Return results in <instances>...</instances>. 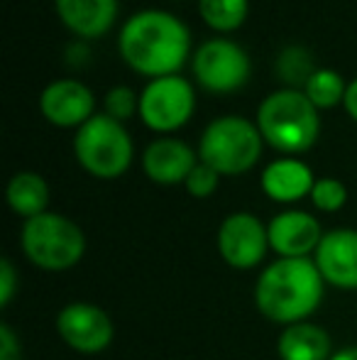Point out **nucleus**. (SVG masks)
Returning a JSON list of instances; mask_svg holds the SVG:
<instances>
[{
	"label": "nucleus",
	"instance_id": "6",
	"mask_svg": "<svg viewBox=\"0 0 357 360\" xmlns=\"http://www.w3.org/2000/svg\"><path fill=\"white\" fill-rule=\"evenodd\" d=\"M74 152L88 174L98 179H115L128 172L133 162V140L120 120L108 113H98L79 128Z\"/></svg>",
	"mask_w": 357,
	"mask_h": 360
},
{
	"label": "nucleus",
	"instance_id": "18",
	"mask_svg": "<svg viewBox=\"0 0 357 360\" xmlns=\"http://www.w3.org/2000/svg\"><path fill=\"white\" fill-rule=\"evenodd\" d=\"M8 204L10 209L22 218H34L47 211L49 186L34 172H20L8 184Z\"/></svg>",
	"mask_w": 357,
	"mask_h": 360
},
{
	"label": "nucleus",
	"instance_id": "27",
	"mask_svg": "<svg viewBox=\"0 0 357 360\" xmlns=\"http://www.w3.org/2000/svg\"><path fill=\"white\" fill-rule=\"evenodd\" d=\"M330 360H357V346H348V348H340V351L333 353Z\"/></svg>",
	"mask_w": 357,
	"mask_h": 360
},
{
	"label": "nucleus",
	"instance_id": "20",
	"mask_svg": "<svg viewBox=\"0 0 357 360\" xmlns=\"http://www.w3.org/2000/svg\"><path fill=\"white\" fill-rule=\"evenodd\" d=\"M248 0H198V10L203 20L213 30H235L248 18Z\"/></svg>",
	"mask_w": 357,
	"mask_h": 360
},
{
	"label": "nucleus",
	"instance_id": "5",
	"mask_svg": "<svg viewBox=\"0 0 357 360\" xmlns=\"http://www.w3.org/2000/svg\"><path fill=\"white\" fill-rule=\"evenodd\" d=\"M262 133L240 115L215 118L203 130L198 143V157L218 174H243L252 169L262 155Z\"/></svg>",
	"mask_w": 357,
	"mask_h": 360
},
{
	"label": "nucleus",
	"instance_id": "25",
	"mask_svg": "<svg viewBox=\"0 0 357 360\" xmlns=\"http://www.w3.org/2000/svg\"><path fill=\"white\" fill-rule=\"evenodd\" d=\"M20 356H22V348H20L18 336L8 323H3L0 326V360H20Z\"/></svg>",
	"mask_w": 357,
	"mask_h": 360
},
{
	"label": "nucleus",
	"instance_id": "14",
	"mask_svg": "<svg viewBox=\"0 0 357 360\" xmlns=\"http://www.w3.org/2000/svg\"><path fill=\"white\" fill-rule=\"evenodd\" d=\"M196 165H198V162H196V152L191 150L184 140H177V138L154 140L142 155L144 174L152 181L164 184V186L186 181Z\"/></svg>",
	"mask_w": 357,
	"mask_h": 360
},
{
	"label": "nucleus",
	"instance_id": "3",
	"mask_svg": "<svg viewBox=\"0 0 357 360\" xmlns=\"http://www.w3.org/2000/svg\"><path fill=\"white\" fill-rule=\"evenodd\" d=\"M257 128L262 138L279 152L296 155L316 143L321 120L309 96L294 89L274 91L260 103Z\"/></svg>",
	"mask_w": 357,
	"mask_h": 360
},
{
	"label": "nucleus",
	"instance_id": "26",
	"mask_svg": "<svg viewBox=\"0 0 357 360\" xmlns=\"http://www.w3.org/2000/svg\"><path fill=\"white\" fill-rule=\"evenodd\" d=\"M343 101H345V108H348V113L357 120V79H353V84H348Z\"/></svg>",
	"mask_w": 357,
	"mask_h": 360
},
{
	"label": "nucleus",
	"instance_id": "16",
	"mask_svg": "<svg viewBox=\"0 0 357 360\" xmlns=\"http://www.w3.org/2000/svg\"><path fill=\"white\" fill-rule=\"evenodd\" d=\"M57 13L81 37H100L115 22L118 0H57Z\"/></svg>",
	"mask_w": 357,
	"mask_h": 360
},
{
	"label": "nucleus",
	"instance_id": "13",
	"mask_svg": "<svg viewBox=\"0 0 357 360\" xmlns=\"http://www.w3.org/2000/svg\"><path fill=\"white\" fill-rule=\"evenodd\" d=\"M93 94L88 86H83L76 79H59L49 84L39 96V108L44 118L52 120L54 125L72 128V125H83L93 118Z\"/></svg>",
	"mask_w": 357,
	"mask_h": 360
},
{
	"label": "nucleus",
	"instance_id": "8",
	"mask_svg": "<svg viewBox=\"0 0 357 360\" xmlns=\"http://www.w3.org/2000/svg\"><path fill=\"white\" fill-rule=\"evenodd\" d=\"M194 74L203 89L213 94H230L250 79V57L230 39H208L196 49Z\"/></svg>",
	"mask_w": 357,
	"mask_h": 360
},
{
	"label": "nucleus",
	"instance_id": "17",
	"mask_svg": "<svg viewBox=\"0 0 357 360\" xmlns=\"http://www.w3.org/2000/svg\"><path fill=\"white\" fill-rule=\"evenodd\" d=\"M276 353L281 360H330L333 358V341L323 326L311 321H299L284 326Z\"/></svg>",
	"mask_w": 357,
	"mask_h": 360
},
{
	"label": "nucleus",
	"instance_id": "2",
	"mask_svg": "<svg viewBox=\"0 0 357 360\" xmlns=\"http://www.w3.org/2000/svg\"><path fill=\"white\" fill-rule=\"evenodd\" d=\"M325 280L314 257H279L262 270L255 285V304L267 321L291 326L306 321L323 302Z\"/></svg>",
	"mask_w": 357,
	"mask_h": 360
},
{
	"label": "nucleus",
	"instance_id": "15",
	"mask_svg": "<svg viewBox=\"0 0 357 360\" xmlns=\"http://www.w3.org/2000/svg\"><path fill=\"white\" fill-rule=\"evenodd\" d=\"M316 179L309 165L294 157H281L267 165L262 172V189L271 201L279 204H291L304 196H311Z\"/></svg>",
	"mask_w": 357,
	"mask_h": 360
},
{
	"label": "nucleus",
	"instance_id": "23",
	"mask_svg": "<svg viewBox=\"0 0 357 360\" xmlns=\"http://www.w3.org/2000/svg\"><path fill=\"white\" fill-rule=\"evenodd\" d=\"M218 176L220 174L213 169V167L198 162V165L194 167V172L189 174V179L184 181L186 191H189L191 196H196V199H206V196H210L215 189H218Z\"/></svg>",
	"mask_w": 357,
	"mask_h": 360
},
{
	"label": "nucleus",
	"instance_id": "12",
	"mask_svg": "<svg viewBox=\"0 0 357 360\" xmlns=\"http://www.w3.org/2000/svg\"><path fill=\"white\" fill-rule=\"evenodd\" d=\"M269 248L279 257H311L325 233L306 211H281L269 221Z\"/></svg>",
	"mask_w": 357,
	"mask_h": 360
},
{
	"label": "nucleus",
	"instance_id": "21",
	"mask_svg": "<svg viewBox=\"0 0 357 360\" xmlns=\"http://www.w3.org/2000/svg\"><path fill=\"white\" fill-rule=\"evenodd\" d=\"M311 201L318 211L333 214V211H340L345 206L348 189H345L343 181L333 179V176H323V179H316L314 189H311Z\"/></svg>",
	"mask_w": 357,
	"mask_h": 360
},
{
	"label": "nucleus",
	"instance_id": "1",
	"mask_svg": "<svg viewBox=\"0 0 357 360\" xmlns=\"http://www.w3.org/2000/svg\"><path fill=\"white\" fill-rule=\"evenodd\" d=\"M120 54L140 74L172 76L191 49L189 27L167 10H140L120 30Z\"/></svg>",
	"mask_w": 357,
	"mask_h": 360
},
{
	"label": "nucleus",
	"instance_id": "22",
	"mask_svg": "<svg viewBox=\"0 0 357 360\" xmlns=\"http://www.w3.org/2000/svg\"><path fill=\"white\" fill-rule=\"evenodd\" d=\"M135 108H140V101L135 96V91L130 86H115L105 96V110L108 115H113L115 120H125L135 113Z\"/></svg>",
	"mask_w": 357,
	"mask_h": 360
},
{
	"label": "nucleus",
	"instance_id": "24",
	"mask_svg": "<svg viewBox=\"0 0 357 360\" xmlns=\"http://www.w3.org/2000/svg\"><path fill=\"white\" fill-rule=\"evenodd\" d=\"M15 289H18V272L10 257L0 260V307H8L15 297Z\"/></svg>",
	"mask_w": 357,
	"mask_h": 360
},
{
	"label": "nucleus",
	"instance_id": "19",
	"mask_svg": "<svg viewBox=\"0 0 357 360\" xmlns=\"http://www.w3.org/2000/svg\"><path fill=\"white\" fill-rule=\"evenodd\" d=\"M345 89L338 72L333 69H314V74H309L306 79V89L304 94L309 96V101L316 108H330L335 105L340 98H345Z\"/></svg>",
	"mask_w": 357,
	"mask_h": 360
},
{
	"label": "nucleus",
	"instance_id": "7",
	"mask_svg": "<svg viewBox=\"0 0 357 360\" xmlns=\"http://www.w3.org/2000/svg\"><path fill=\"white\" fill-rule=\"evenodd\" d=\"M196 105L194 86L184 76H159L140 96V115L152 130L169 133L191 118Z\"/></svg>",
	"mask_w": 357,
	"mask_h": 360
},
{
	"label": "nucleus",
	"instance_id": "9",
	"mask_svg": "<svg viewBox=\"0 0 357 360\" xmlns=\"http://www.w3.org/2000/svg\"><path fill=\"white\" fill-rule=\"evenodd\" d=\"M218 252L225 265L235 270H252L264 260L269 250L267 226L248 211H238L223 218L218 228Z\"/></svg>",
	"mask_w": 357,
	"mask_h": 360
},
{
	"label": "nucleus",
	"instance_id": "4",
	"mask_svg": "<svg viewBox=\"0 0 357 360\" xmlns=\"http://www.w3.org/2000/svg\"><path fill=\"white\" fill-rule=\"evenodd\" d=\"M20 243L27 260L47 272L72 270L86 252V236L81 228L72 218L52 211L27 218L20 233Z\"/></svg>",
	"mask_w": 357,
	"mask_h": 360
},
{
	"label": "nucleus",
	"instance_id": "11",
	"mask_svg": "<svg viewBox=\"0 0 357 360\" xmlns=\"http://www.w3.org/2000/svg\"><path fill=\"white\" fill-rule=\"evenodd\" d=\"M325 285L338 289H357V231L353 228H335L328 231L314 252Z\"/></svg>",
	"mask_w": 357,
	"mask_h": 360
},
{
	"label": "nucleus",
	"instance_id": "10",
	"mask_svg": "<svg viewBox=\"0 0 357 360\" xmlns=\"http://www.w3.org/2000/svg\"><path fill=\"white\" fill-rule=\"evenodd\" d=\"M57 331L69 348L83 356L100 353L113 343L115 326L108 311L88 302H74L59 311Z\"/></svg>",
	"mask_w": 357,
	"mask_h": 360
}]
</instances>
